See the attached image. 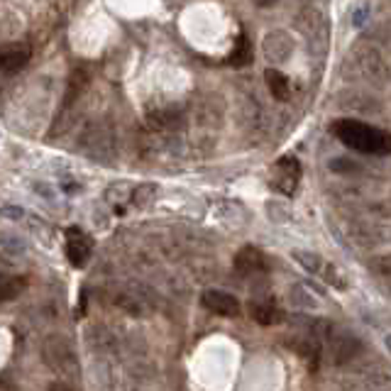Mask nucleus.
I'll use <instances>...</instances> for the list:
<instances>
[{
    "label": "nucleus",
    "mask_w": 391,
    "mask_h": 391,
    "mask_svg": "<svg viewBox=\"0 0 391 391\" xmlns=\"http://www.w3.org/2000/svg\"><path fill=\"white\" fill-rule=\"evenodd\" d=\"M333 134L345 147L362 152V155H391V134L367 123H360V120H338L333 125Z\"/></svg>",
    "instance_id": "f257e3e1"
},
{
    "label": "nucleus",
    "mask_w": 391,
    "mask_h": 391,
    "mask_svg": "<svg viewBox=\"0 0 391 391\" xmlns=\"http://www.w3.org/2000/svg\"><path fill=\"white\" fill-rule=\"evenodd\" d=\"M299 179H301V162L291 155L281 157L277 162V166H274V179H272L274 189L284 196H291L296 191V186H299Z\"/></svg>",
    "instance_id": "f03ea898"
},
{
    "label": "nucleus",
    "mask_w": 391,
    "mask_h": 391,
    "mask_svg": "<svg viewBox=\"0 0 391 391\" xmlns=\"http://www.w3.org/2000/svg\"><path fill=\"white\" fill-rule=\"evenodd\" d=\"M201 304L206 306L211 313L223 315V318H237V315H240V304H237L235 296H232V293H227V291L208 288V291H203Z\"/></svg>",
    "instance_id": "7ed1b4c3"
},
{
    "label": "nucleus",
    "mask_w": 391,
    "mask_h": 391,
    "mask_svg": "<svg viewBox=\"0 0 391 391\" xmlns=\"http://www.w3.org/2000/svg\"><path fill=\"white\" fill-rule=\"evenodd\" d=\"M93 252V240L81 230H69L67 232V257L73 267H86L88 257Z\"/></svg>",
    "instance_id": "20e7f679"
},
{
    "label": "nucleus",
    "mask_w": 391,
    "mask_h": 391,
    "mask_svg": "<svg viewBox=\"0 0 391 391\" xmlns=\"http://www.w3.org/2000/svg\"><path fill=\"white\" fill-rule=\"evenodd\" d=\"M30 57H32L30 44H25V42H12L6 49H0V73H17L20 69H25Z\"/></svg>",
    "instance_id": "39448f33"
},
{
    "label": "nucleus",
    "mask_w": 391,
    "mask_h": 391,
    "mask_svg": "<svg viewBox=\"0 0 391 391\" xmlns=\"http://www.w3.org/2000/svg\"><path fill=\"white\" fill-rule=\"evenodd\" d=\"M235 269L245 277H252V274H262L267 269V259L259 252L257 247H242L235 257Z\"/></svg>",
    "instance_id": "423d86ee"
},
{
    "label": "nucleus",
    "mask_w": 391,
    "mask_h": 391,
    "mask_svg": "<svg viewBox=\"0 0 391 391\" xmlns=\"http://www.w3.org/2000/svg\"><path fill=\"white\" fill-rule=\"evenodd\" d=\"M250 313H252V318L257 320L259 325H277L284 320L281 309L274 304V299H264V301H254V304H250Z\"/></svg>",
    "instance_id": "0eeeda50"
},
{
    "label": "nucleus",
    "mask_w": 391,
    "mask_h": 391,
    "mask_svg": "<svg viewBox=\"0 0 391 391\" xmlns=\"http://www.w3.org/2000/svg\"><path fill=\"white\" fill-rule=\"evenodd\" d=\"M264 81H267L269 91H272V96L277 98V101H286L288 98V78L284 76L281 71H277V69H267V71H264Z\"/></svg>",
    "instance_id": "6e6552de"
},
{
    "label": "nucleus",
    "mask_w": 391,
    "mask_h": 391,
    "mask_svg": "<svg viewBox=\"0 0 391 391\" xmlns=\"http://www.w3.org/2000/svg\"><path fill=\"white\" fill-rule=\"evenodd\" d=\"M227 64H232V67H247V64H252V46H250V40L245 32L237 37L235 52L227 57Z\"/></svg>",
    "instance_id": "1a4fd4ad"
},
{
    "label": "nucleus",
    "mask_w": 391,
    "mask_h": 391,
    "mask_svg": "<svg viewBox=\"0 0 391 391\" xmlns=\"http://www.w3.org/2000/svg\"><path fill=\"white\" fill-rule=\"evenodd\" d=\"M293 254H296V259H299L309 272H318L320 269V259L315 257V254H311V252H293Z\"/></svg>",
    "instance_id": "9d476101"
},
{
    "label": "nucleus",
    "mask_w": 391,
    "mask_h": 391,
    "mask_svg": "<svg viewBox=\"0 0 391 391\" xmlns=\"http://www.w3.org/2000/svg\"><path fill=\"white\" fill-rule=\"evenodd\" d=\"M367 15H370V10H367V6H362L360 10H357V15H355V25L360 27L362 20H367Z\"/></svg>",
    "instance_id": "9b49d317"
},
{
    "label": "nucleus",
    "mask_w": 391,
    "mask_h": 391,
    "mask_svg": "<svg viewBox=\"0 0 391 391\" xmlns=\"http://www.w3.org/2000/svg\"><path fill=\"white\" fill-rule=\"evenodd\" d=\"M277 0H254V6H259V8H269V6H274Z\"/></svg>",
    "instance_id": "f8f14e48"
}]
</instances>
